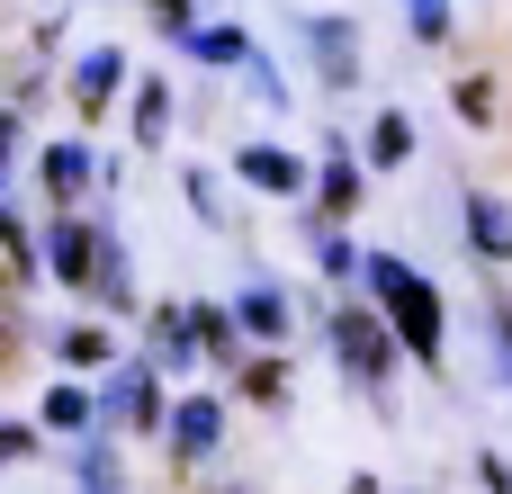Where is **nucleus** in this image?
Instances as JSON below:
<instances>
[{"mask_svg":"<svg viewBox=\"0 0 512 494\" xmlns=\"http://www.w3.org/2000/svg\"><path fill=\"white\" fill-rule=\"evenodd\" d=\"M360 288H369V306L387 315L396 351H405V360H423V369H441V351H450V324H441V288H432L423 270H405L396 252H360Z\"/></svg>","mask_w":512,"mask_h":494,"instance_id":"obj_1","label":"nucleus"},{"mask_svg":"<svg viewBox=\"0 0 512 494\" xmlns=\"http://www.w3.org/2000/svg\"><path fill=\"white\" fill-rule=\"evenodd\" d=\"M333 360H342V378L387 387V378H396V333H387V315H378V306H333Z\"/></svg>","mask_w":512,"mask_h":494,"instance_id":"obj_2","label":"nucleus"},{"mask_svg":"<svg viewBox=\"0 0 512 494\" xmlns=\"http://www.w3.org/2000/svg\"><path fill=\"white\" fill-rule=\"evenodd\" d=\"M99 423H135V432L171 423V405H162V387H153V360H117V369L99 378Z\"/></svg>","mask_w":512,"mask_h":494,"instance_id":"obj_3","label":"nucleus"},{"mask_svg":"<svg viewBox=\"0 0 512 494\" xmlns=\"http://www.w3.org/2000/svg\"><path fill=\"white\" fill-rule=\"evenodd\" d=\"M90 270H99V225H81V216H54V225H45V279H63V288H90Z\"/></svg>","mask_w":512,"mask_h":494,"instance_id":"obj_4","label":"nucleus"},{"mask_svg":"<svg viewBox=\"0 0 512 494\" xmlns=\"http://www.w3.org/2000/svg\"><path fill=\"white\" fill-rule=\"evenodd\" d=\"M234 171H243L261 198H306V180H315V162H297L288 144H243V153H234Z\"/></svg>","mask_w":512,"mask_h":494,"instance_id":"obj_5","label":"nucleus"},{"mask_svg":"<svg viewBox=\"0 0 512 494\" xmlns=\"http://www.w3.org/2000/svg\"><path fill=\"white\" fill-rule=\"evenodd\" d=\"M171 459H216V441H225V405L216 396H189V405H171Z\"/></svg>","mask_w":512,"mask_h":494,"instance_id":"obj_6","label":"nucleus"},{"mask_svg":"<svg viewBox=\"0 0 512 494\" xmlns=\"http://www.w3.org/2000/svg\"><path fill=\"white\" fill-rule=\"evenodd\" d=\"M306 45L324 63V90H360V45H351V18H306Z\"/></svg>","mask_w":512,"mask_h":494,"instance_id":"obj_7","label":"nucleus"},{"mask_svg":"<svg viewBox=\"0 0 512 494\" xmlns=\"http://www.w3.org/2000/svg\"><path fill=\"white\" fill-rule=\"evenodd\" d=\"M117 81H126V54H117V45H90V54L72 63V99H81V117H99V108L117 99Z\"/></svg>","mask_w":512,"mask_h":494,"instance_id":"obj_8","label":"nucleus"},{"mask_svg":"<svg viewBox=\"0 0 512 494\" xmlns=\"http://www.w3.org/2000/svg\"><path fill=\"white\" fill-rule=\"evenodd\" d=\"M468 243H477L486 261H512V207L495 189H468Z\"/></svg>","mask_w":512,"mask_h":494,"instance_id":"obj_9","label":"nucleus"},{"mask_svg":"<svg viewBox=\"0 0 512 494\" xmlns=\"http://www.w3.org/2000/svg\"><path fill=\"white\" fill-rule=\"evenodd\" d=\"M315 198H324V225H342V216L360 207V162H351V144H324V180H315Z\"/></svg>","mask_w":512,"mask_h":494,"instance_id":"obj_10","label":"nucleus"},{"mask_svg":"<svg viewBox=\"0 0 512 494\" xmlns=\"http://www.w3.org/2000/svg\"><path fill=\"white\" fill-rule=\"evenodd\" d=\"M45 189H54V207L72 216L81 189H90V144H45Z\"/></svg>","mask_w":512,"mask_h":494,"instance_id":"obj_11","label":"nucleus"},{"mask_svg":"<svg viewBox=\"0 0 512 494\" xmlns=\"http://www.w3.org/2000/svg\"><path fill=\"white\" fill-rule=\"evenodd\" d=\"M189 360H198L189 306H162V315H153V369H189Z\"/></svg>","mask_w":512,"mask_h":494,"instance_id":"obj_12","label":"nucleus"},{"mask_svg":"<svg viewBox=\"0 0 512 494\" xmlns=\"http://www.w3.org/2000/svg\"><path fill=\"white\" fill-rule=\"evenodd\" d=\"M90 423H99V396H90L81 378L45 387V432H90Z\"/></svg>","mask_w":512,"mask_h":494,"instance_id":"obj_13","label":"nucleus"},{"mask_svg":"<svg viewBox=\"0 0 512 494\" xmlns=\"http://www.w3.org/2000/svg\"><path fill=\"white\" fill-rule=\"evenodd\" d=\"M234 324L261 333V342H279V333H288V297H279V288H243V297H234Z\"/></svg>","mask_w":512,"mask_h":494,"instance_id":"obj_14","label":"nucleus"},{"mask_svg":"<svg viewBox=\"0 0 512 494\" xmlns=\"http://www.w3.org/2000/svg\"><path fill=\"white\" fill-rule=\"evenodd\" d=\"M54 351H63V369H117V342H108L99 324H63Z\"/></svg>","mask_w":512,"mask_h":494,"instance_id":"obj_15","label":"nucleus"},{"mask_svg":"<svg viewBox=\"0 0 512 494\" xmlns=\"http://www.w3.org/2000/svg\"><path fill=\"white\" fill-rule=\"evenodd\" d=\"M189 333H198V351H216V360L234 369V351H243V324H234L225 306H189Z\"/></svg>","mask_w":512,"mask_h":494,"instance_id":"obj_16","label":"nucleus"},{"mask_svg":"<svg viewBox=\"0 0 512 494\" xmlns=\"http://www.w3.org/2000/svg\"><path fill=\"white\" fill-rule=\"evenodd\" d=\"M414 153V126L396 117V108H378V126H369V171H396Z\"/></svg>","mask_w":512,"mask_h":494,"instance_id":"obj_17","label":"nucleus"},{"mask_svg":"<svg viewBox=\"0 0 512 494\" xmlns=\"http://www.w3.org/2000/svg\"><path fill=\"white\" fill-rule=\"evenodd\" d=\"M162 135H171V81H144V99H135V144L153 153Z\"/></svg>","mask_w":512,"mask_h":494,"instance_id":"obj_18","label":"nucleus"},{"mask_svg":"<svg viewBox=\"0 0 512 494\" xmlns=\"http://www.w3.org/2000/svg\"><path fill=\"white\" fill-rule=\"evenodd\" d=\"M189 54H198V63H252L243 27H189Z\"/></svg>","mask_w":512,"mask_h":494,"instance_id":"obj_19","label":"nucleus"},{"mask_svg":"<svg viewBox=\"0 0 512 494\" xmlns=\"http://www.w3.org/2000/svg\"><path fill=\"white\" fill-rule=\"evenodd\" d=\"M315 261H324L333 279H360V252H351V234H342V225H315Z\"/></svg>","mask_w":512,"mask_h":494,"instance_id":"obj_20","label":"nucleus"},{"mask_svg":"<svg viewBox=\"0 0 512 494\" xmlns=\"http://www.w3.org/2000/svg\"><path fill=\"white\" fill-rule=\"evenodd\" d=\"M243 396H252V405H279V396H288V360H252V369H243Z\"/></svg>","mask_w":512,"mask_h":494,"instance_id":"obj_21","label":"nucleus"},{"mask_svg":"<svg viewBox=\"0 0 512 494\" xmlns=\"http://www.w3.org/2000/svg\"><path fill=\"white\" fill-rule=\"evenodd\" d=\"M459 117H468V126H495V81H486V72L459 81Z\"/></svg>","mask_w":512,"mask_h":494,"instance_id":"obj_22","label":"nucleus"},{"mask_svg":"<svg viewBox=\"0 0 512 494\" xmlns=\"http://www.w3.org/2000/svg\"><path fill=\"white\" fill-rule=\"evenodd\" d=\"M405 9H414V36H423V45L450 36V0H405Z\"/></svg>","mask_w":512,"mask_h":494,"instance_id":"obj_23","label":"nucleus"},{"mask_svg":"<svg viewBox=\"0 0 512 494\" xmlns=\"http://www.w3.org/2000/svg\"><path fill=\"white\" fill-rule=\"evenodd\" d=\"M486 333H495V360H504V378H512V306H486Z\"/></svg>","mask_w":512,"mask_h":494,"instance_id":"obj_24","label":"nucleus"},{"mask_svg":"<svg viewBox=\"0 0 512 494\" xmlns=\"http://www.w3.org/2000/svg\"><path fill=\"white\" fill-rule=\"evenodd\" d=\"M189 207H198L207 225H225V207H216V180H207V171H189Z\"/></svg>","mask_w":512,"mask_h":494,"instance_id":"obj_25","label":"nucleus"},{"mask_svg":"<svg viewBox=\"0 0 512 494\" xmlns=\"http://www.w3.org/2000/svg\"><path fill=\"white\" fill-rule=\"evenodd\" d=\"M0 459H36V432L27 423H0Z\"/></svg>","mask_w":512,"mask_h":494,"instance_id":"obj_26","label":"nucleus"},{"mask_svg":"<svg viewBox=\"0 0 512 494\" xmlns=\"http://www.w3.org/2000/svg\"><path fill=\"white\" fill-rule=\"evenodd\" d=\"M477 477H486V494H512V468H504V459H495V450L477 459Z\"/></svg>","mask_w":512,"mask_h":494,"instance_id":"obj_27","label":"nucleus"},{"mask_svg":"<svg viewBox=\"0 0 512 494\" xmlns=\"http://www.w3.org/2000/svg\"><path fill=\"white\" fill-rule=\"evenodd\" d=\"M153 18H162L171 36H189V0H153Z\"/></svg>","mask_w":512,"mask_h":494,"instance_id":"obj_28","label":"nucleus"},{"mask_svg":"<svg viewBox=\"0 0 512 494\" xmlns=\"http://www.w3.org/2000/svg\"><path fill=\"white\" fill-rule=\"evenodd\" d=\"M18 153V108H0V162Z\"/></svg>","mask_w":512,"mask_h":494,"instance_id":"obj_29","label":"nucleus"},{"mask_svg":"<svg viewBox=\"0 0 512 494\" xmlns=\"http://www.w3.org/2000/svg\"><path fill=\"white\" fill-rule=\"evenodd\" d=\"M9 342H18V315H9V306H0V351H9Z\"/></svg>","mask_w":512,"mask_h":494,"instance_id":"obj_30","label":"nucleus"},{"mask_svg":"<svg viewBox=\"0 0 512 494\" xmlns=\"http://www.w3.org/2000/svg\"><path fill=\"white\" fill-rule=\"evenodd\" d=\"M351 494H387V486H378V477H351Z\"/></svg>","mask_w":512,"mask_h":494,"instance_id":"obj_31","label":"nucleus"}]
</instances>
